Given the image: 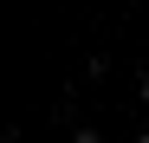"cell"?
<instances>
[{
	"instance_id": "cell-1",
	"label": "cell",
	"mask_w": 149,
	"mask_h": 143,
	"mask_svg": "<svg viewBox=\"0 0 149 143\" xmlns=\"http://www.w3.org/2000/svg\"><path fill=\"white\" fill-rule=\"evenodd\" d=\"M136 98H143V104H149V72H136Z\"/></svg>"
},
{
	"instance_id": "cell-2",
	"label": "cell",
	"mask_w": 149,
	"mask_h": 143,
	"mask_svg": "<svg viewBox=\"0 0 149 143\" xmlns=\"http://www.w3.org/2000/svg\"><path fill=\"white\" fill-rule=\"evenodd\" d=\"M71 143H104V137H97V130H71Z\"/></svg>"
},
{
	"instance_id": "cell-3",
	"label": "cell",
	"mask_w": 149,
	"mask_h": 143,
	"mask_svg": "<svg viewBox=\"0 0 149 143\" xmlns=\"http://www.w3.org/2000/svg\"><path fill=\"white\" fill-rule=\"evenodd\" d=\"M130 143H149V130H136V137H130Z\"/></svg>"
}]
</instances>
